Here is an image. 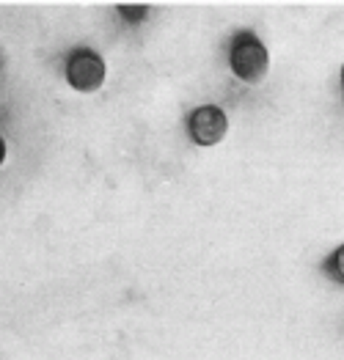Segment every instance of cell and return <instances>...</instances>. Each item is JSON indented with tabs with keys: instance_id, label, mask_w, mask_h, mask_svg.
Returning a JSON list of instances; mask_svg holds the SVG:
<instances>
[{
	"instance_id": "1",
	"label": "cell",
	"mask_w": 344,
	"mask_h": 360,
	"mask_svg": "<svg viewBox=\"0 0 344 360\" xmlns=\"http://www.w3.org/2000/svg\"><path fill=\"white\" fill-rule=\"evenodd\" d=\"M229 66L231 72L246 80V83H259L265 75H267V66H270V56L265 50V44L259 41L256 33L250 30H240L231 41V50H229Z\"/></svg>"
},
{
	"instance_id": "2",
	"label": "cell",
	"mask_w": 344,
	"mask_h": 360,
	"mask_svg": "<svg viewBox=\"0 0 344 360\" xmlns=\"http://www.w3.org/2000/svg\"><path fill=\"white\" fill-rule=\"evenodd\" d=\"M66 80L75 91H96L105 83V60L94 50L80 47L66 58Z\"/></svg>"
},
{
	"instance_id": "3",
	"label": "cell",
	"mask_w": 344,
	"mask_h": 360,
	"mask_svg": "<svg viewBox=\"0 0 344 360\" xmlns=\"http://www.w3.org/2000/svg\"><path fill=\"white\" fill-rule=\"evenodd\" d=\"M229 129V119L218 105H201L188 116V132L198 146H215Z\"/></svg>"
},
{
	"instance_id": "4",
	"label": "cell",
	"mask_w": 344,
	"mask_h": 360,
	"mask_svg": "<svg viewBox=\"0 0 344 360\" xmlns=\"http://www.w3.org/2000/svg\"><path fill=\"white\" fill-rule=\"evenodd\" d=\"M325 270L331 272V278H333V281L344 283V245H339V248L331 253V259L325 262Z\"/></svg>"
},
{
	"instance_id": "5",
	"label": "cell",
	"mask_w": 344,
	"mask_h": 360,
	"mask_svg": "<svg viewBox=\"0 0 344 360\" xmlns=\"http://www.w3.org/2000/svg\"><path fill=\"white\" fill-rule=\"evenodd\" d=\"M119 11H122V14L127 11L132 20H141V17H146V6H138V8H132V6H122Z\"/></svg>"
},
{
	"instance_id": "6",
	"label": "cell",
	"mask_w": 344,
	"mask_h": 360,
	"mask_svg": "<svg viewBox=\"0 0 344 360\" xmlns=\"http://www.w3.org/2000/svg\"><path fill=\"white\" fill-rule=\"evenodd\" d=\"M3 160H6V141L0 138V165H3Z\"/></svg>"
},
{
	"instance_id": "7",
	"label": "cell",
	"mask_w": 344,
	"mask_h": 360,
	"mask_svg": "<svg viewBox=\"0 0 344 360\" xmlns=\"http://www.w3.org/2000/svg\"><path fill=\"white\" fill-rule=\"evenodd\" d=\"M342 89H344V66H342Z\"/></svg>"
}]
</instances>
